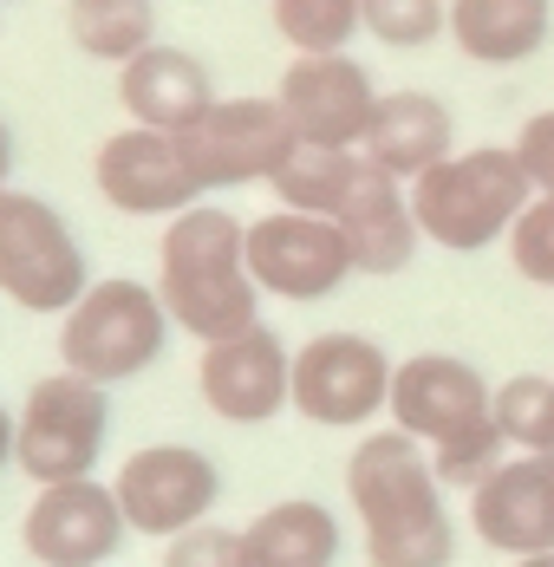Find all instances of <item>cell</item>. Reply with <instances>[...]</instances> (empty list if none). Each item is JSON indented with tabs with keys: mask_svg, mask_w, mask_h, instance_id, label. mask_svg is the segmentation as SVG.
Listing matches in <instances>:
<instances>
[{
	"mask_svg": "<svg viewBox=\"0 0 554 567\" xmlns=\"http://www.w3.org/2000/svg\"><path fill=\"white\" fill-rule=\"evenodd\" d=\"M164 567H242V528L196 522L176 542H164Z\"/></svg>",
	"mask_w": 554,
	"mask_h": 567,
	"instance_id": "obj_29",
	"label": "cell"
},
{
	"mask_svg": "<svg viewBox=\"0 0 554 567\" xmlns=\"http://www.w3.org/2000/svg\"><path fill=\"white\" fill-rule=\"evenodd\" d=\"M111 437V398L105 385L79 379V372H47L27 404H20V431H13V470L33 476V489L47 483H79L99 470Z\"/></svg>",
	"mask_w": 554,
	"mask_h": 567,
	"instance_id": "obj_6",
	"label": "cell"
},
{
	"mask_svg": "<svg viewBox=\"0 0 554 567\" xmlns=\"http://www.w3.org/2000/svg\"><path fill=\"white\" fill-rule=\"evenodd\" d=\"M339 235H346V248H352V268L359 275H404L411 261H418V241H424V228H418V209H411V189L386 176L366 151H359V176H352V189H346V203H339Z\"/></svg>",
	"mask_w": 554,
	"mask_h": 567,
	"instance_id": "obj_17",
	"label": "cell"
},
{
	"mask_svg": "<svg viewBox=\"0 0 554 567\" xmlns=\"http://www.w3.org/2000/svg\"><path fill=\"white\" fill-rule=\"evenodd\" d=\"M7 176H13V131H7V117H0V189H13Z\"/></svg>",
	"mask_w": 554,
	"mask_h": 567,
	"instance_id": "obj_32",
	"label": "cell"
},
{
	"mask_svg": "<svg viewBox=\"0 0 554 567\" xmlns=\"http://www.w3.org/2000/svg\"><path fill=\"white\" fill-rule=\"evenodd\" d=\"M359 151L386 176L418 183L431 164H443L456 151V117L431 92H379V112H372V131Z\"/></svg>",
	"mask_w": 554,
	"mask_h": 567,
	"instance_id": "obj_19",
	"label": "cell"
},
{
	"mask_svg": "<svg viewBox=\"0 0 554 567\" xmlns=\"http://www.w3.org/2000/svg\"><path fill=\"white\" fill-rule=\"evenodd\" d=\"M92 176H99V196L124 216H164L170 223V216L203 203V183L183 157V137L144 131V124H124L117 137H105Z\"/></svg>",
	"mask_w": 554,
	"mask_h": 567,
	"instance_id": "obj_14",
	"label": "cell"
},
{
	"mask_svg": "<svg viewBox=\"0 0 554 567\" xmlns=\"http://www.w3.org/2000/svg\"><path fill=\"white\" fill-rule=\"evenodd\" d=\"M196 385H203V404L222 424H268L294 404V352L280 346L275 327L255 320L248 333L203 346Z\"/></svg>",
	"mask_w": 554,
	"mask_h": 567,
	"instance_id": "obj_15",
	"label": "cell"
},
{
	"mask_svg": "<svg viewBox=\"0 0 554 567\" xmlns=\"http://www.w3.org/2000/svg\"><path fill=\"white\" fill-rule=\"evenodd\" d=\"M476 542L509 561L554 555V456H509L490 483L470 489Z\"/></svg>",
	"mask_w": 554,
	"mask_h": 567,
	"instance_id": "obj_16",
	"label": "cell"
},
{
	"mask_svg": "<svg viewBox=\"0 0 554 567\" xmlns=\"http://www.w3.org/2000/svg\"><path fill=\"white\" fill-rule=\"evenodd\" d=\"M366 33L391 53H418L450 33V0H366Z\"/></svg>",
	"mask_w": 554,
	"mask_h": 567,
	"instance_id": "obj_26",
	"label": "cell"
},
{
	"mask_svg": "<svg viewBox=\"0 0 554 567\" xmlns=\"http://www.w3.org/2000/svg\"><path fill=\"white\" fill-rule=\"evenodd\" d=\"M248 275L275 300H327L352 281V248L332 216H300V209H268L248 223Z\"/></svg>",
	"mask_w": 554,
	"mask_h": 567,
	"instance_id": "obj_10",
	"label": "cell"
},
{
	"mask_svg": "<svg viewBox=\"0 0 554 567\" xmlns=\"http://www.w3.org/2000/svg\"><path fill=\"white\" fill-rule=\"evenodd\" d=\"M111 489H117V509L131 522V535L176 542L183 528L209 522V509L222 503V470L196 444H144V451L124 456Z\"/></svg>",
	"mask_w": 554,
	"mask_h": 567,
	"instance_id": "obj_7",
	"label": "cell"
},
{
	"mask_svg": "<svg viewBox=\"0 0 554 567\" xmlns=\"http://www.w3.org/2000/svg\"><path fill=\"white\" fill-rule=\"evenodd\" d=\"M391 365L386 346L366 333H320L294 352V411L327 431H359L386 417L391 404Z\"/></svg>",
	"mask_w": 554,
	"mask_h": 567,
	"instance_id": "obj_8",
	"label": "cell"
},
{
	"mask_svg": "<svg viewBox=\"0 0 554 567\" xmlns=\"http://www.w3.org/2000/svg\"><path fill=\"white\" fill-rule=\"evenodd\" d=\"M359 176V151H327V144H300L280 176L268 183L280 209H300V216H339L346 189Z\"/></svg>",
	"mask_w": 554,
	"mask_h": 567,
	"instance_id": "obj_23",
	"label": "cell"
},
{
	"mask_svg": "<svg viewBox=\"0 0 554 567\" xmlns=\"http://www.w3.org/2000/svg\"><path fill=\"white\" fill-rule=\"evenodd\" d=\"M170 346V313L157 287L111 275L79 293L72 313H59V365L92 379V385H124L137 372H151Z\"/></svg>",
	"mask_w": 554,
	"mask_h": 567,
	"instance_id": "obj_4",
	"label": "cell"
},
{
	"mask_svg": "<svg viewBox=\"0 0 554 567\" xmlns=\"http://www.w3.org/2000/svg\"><path fill=\"white\" fill-rule=\"evenodd\" d=\"M509 268L529 287H554V196H535L509 228Z\"/></svg>",
	"mask_w": 554,
	"mask_h": 567,
	"instance_id": "obj_28",
	"label": "cell"
},
{
	"mask_svg": "<svg viewBox=\"0 0 554 567\" xmlns=\"http://www.w3.org/2000/svg\"><path fill=\"white\" fill-rule=\"evenodd\" d=\"M515 157H522V171H529V183H535V196H554V112H535L529 124H522Z\"/></svg>",
	"mask_w": 554,
	"mask_h": 567,
	"instance_id": "obj_30",
	"label": "cell"
},
{
	"mask_svg": "<svg viewBox=\"0 0 554 567\" xmlns=\"http://www.w3.org/2000/svg\"><path fill=\"white\" fill-rule=\"evenodd\" d=\"M431 463H438L443 489H476V483H490L502 463H509V437H502V424L490 417V424H476L470 437H456V444L431 451Z\"/></svg>",
	"mask_w": 554,
	"mask_h": 567,
	"instance_id": "obj_27",
	"label": "cell"
},
{
	"mask_svg": "<svg viewBox=\"0 0 554 567\" xmlns=\"http://www.w3.org/2000/svg\"><path fill=\"white\" fill-rule=\"evenodd\" d=\"M496 424L509 451L522 456H554V379L542 372H515L496 385Z\"/></svg>",
	"mask_w": 554,
	"mask_h": 567,
	"instance_id": "obj_25",
	"label": "cell"
},
{
	"mask_svg": "<svg viewBox=\"0 0 554 567\" xmlns=\"http://www.w3.org/2000/svg\"><path fill=\"white\" fill-rule=\"evenodd\" d=\"M131 522L117 509V489L99 476L79 483H47L20 515V548L40 567H105L124 548Z\"/></svg>",
	"mask_w": 554,
	"mask_h": 567,
	"instance_id": "obj_12",
	"label": "cell"
},
{
	"mask_svg": "<svg viewBox=\"0 0 554 567\" xmlns=\"http://www.w3.org/2000/svg\"><path fill=\"white\" fill-rule=\"evenodd\" d=\"M294 151H300V131L280 112V99H216V112L196 131H183V157L203 183V196L242 189V183H275Z\"/></svg>",
	"mask_w": 554,
	"mask_h": 567,
	"instance_id": "obj_9",
	"label": "cell"
},
{
	"mask_svg": "<svg viewBox=\"0 0 554 567\" xmlns=\"http://www.w3.org/2000/svg\"><path fill=\"white\" fill-rule=\"evenodd\" d=\"M535 203V183L522 171L515 144H476V151H450L443 164L411 183V209H418V228L424 241H438L450 255H483L496 248L502 235L515 228V216Z\"/></svg>",
	"mask_w": 554,
	"mask_h": 567,
	"instance_id": "obj_3",
	"label": "cell"
},
{
	"mask_svg": "<svg viewBox=\"0 0 554 567\" xmlns=\"http://www.w3.org/2000/svg\"><path fill=\"white\" fill-rule=\"evenodd\" d=\"M13 431H20V411L0 404V470H13Z\"/></svg>",
	"mask_w": 554,
	"mask_h": 567,
	"instance_id": "obj_31",
	"label": "cell"
},
{
	"mask_svg": "<svg viewBox=\"0 0 554 567\" xmlns=\"http://www.w3.org/2000/svg\"><path fill=\"white\" fill-rule=\"evenodd\" d=\"M346 496L372 567H450L456 522L443 509V476L404 431H366L346 456Z\"/></svg>",
	"mask_w": 554,
	"mask_h": 567,
	"instance_id": "obj_1",
	"label": "cell"
},
{
	"mask_svg": "<svg viewBox=\"0 0 554 567\" xmlns=\"http://www.w3.org/2000/svg\"><path fill=\"white\" fill-rule=\"evenodd\" d=\"M339 561V522L314 496H287L242 528V567H332Z\"/></svg>",
	"mask_w": 554,
	"mask_h": 567,
	"instance_id": "obj_21",
	"label": "cell"
},
{
	"mask_svg": "<svg viewBox=\"0 0 554 567\" xmlns=\"http://www.w3.org/2000/svg\"><path fill=\"white\" fill-rule=\"evenodd\" d=\"M275 99L294 117L300 144H327V151H359L379 112V85L352 53H300L280 72Z\"/></svg>",
	"mask_w": 554,
	"mask_h": 567,
	"instance_id": "obj_13",
	"label": "cell"
},
{
	"mask_svg": "<svg viewBox=\"0 0 554 567\" xmlns=\"http://www.w3.org/2000/svg\"><path fill=\"white\" fill-rule=\"evenodd\" d=\"M117 105L131 112V124L144 131H196L203 117L216 112V85H209V65L183 47H151L131 65H117Z\"/></svg>",
	"mask_w": 554,
	"mask_h": 567,
	"instance_id": "obj_18",
	"label": "cell"
},
{
	"mask_svg": "<svg viewBox=\"0 0 554 567\" xmlns=\"http://www.w3.org/2000/svg\"><path fill=\"white\" fill-rule=\"evenodd\" d=\"M386 417L391 431L443 451V444H456V437H470L476 424L496 417V385L456 352H418V359H404L391 372Z\"/></svg>",
	"mask_w": 554,
	"mask_h": 567,
	"instance_id": "obj_11",
	"label": "cell"
},
{
	"mask_svg": "<svg viewBox=\"0 0 554 567\" xmlns=\"http://www.w3.org/2000/svg\"><path fill=\"white\" fill-rule=\"evenodd\" d=\"M157 300L170 327L216 346L261 320V287L248 275V223L228 209H183L157 241Z\"/></svg>",
	"mask_w": 554,
	"mask_h": 567,
	"instance_id": "obj_2",
	"label": "cell"
},
{
	"mask_svg": "<svg viewBox=\"0 0 554 567\" xmlns=\"http://www.w3.org/2000/svg\"><path fill=\"white\" fill-rule=\"evenodd\" d=\"M65 33L99 65H131L157 47V0H65Z\"/></svg>",
	"mask_w": 554,
	"mask_h": 567,
	"instance_id": "obj_22",
	"label": "cell"
},
{
	"mask_svg": "<svg viewBox=\"0 0 554 567\" xmlns=\"http://www.w3.org/2000/svg\"><path fill=\"white\" fill-rule=\"evenodd\" d=\"M366 27V0H275V33L294 53H346Z\"/></svg>",
	"mask_w": 554,
	"mask_h": 567,
	"instance_id": "obj_24",
	"label": "cell"
},
{
	"mask_svg": "<svg viewBox=\"0 0 554 567\" xmlns=\"http://www.w3.org/2000/svg\"><path fill=\"white\" fill-rule=\"evenodd\" d=\"M554 0H450V40L476 65H522L548 47Z\"/></svg>",
	"mask_w": 554,
	"mask_h": 567,
	"instance_id": "obj_20",
	"label": "cell"
},
{
	"mask_svg": "<svg viewBox=\"0 0 554 567\" xmlns=\"http://www.w3.org/2000/svg\"><path fill=\"white\" fill-rule=\"evenodd\" d=\"M92 261L72 223L33 189H0V293L20 313H72Z\"/></svg>",
	"mask_w": 554,
	"mask_h": 567,
	"instance_id": "obj_5",
	"label": "cell"
},
{
	"mask_svg": "<svg viewBox=\"0 0 554 567\" xmlns=\"http://www.w3.org/2000/svg\"><path fill=\"white\" fill-rule=\"evenodd\" d=\"M509 567H554V555H529V561H509Z\"/></svg>",
	"mask_w": 554,
	"mask_h": 567,
	"instance_id": "obj_33",
	"label": "cell"
}]
</instances>
